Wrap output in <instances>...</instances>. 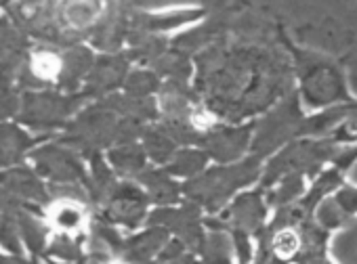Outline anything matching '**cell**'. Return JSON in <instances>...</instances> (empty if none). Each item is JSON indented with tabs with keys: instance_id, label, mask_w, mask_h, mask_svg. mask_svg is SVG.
<instances>
[{
	"instance_id": "obj_1",
	"label": "cell",
	"mask_w": 357,
	"mask_h": 264,
	"mask_svg": "<svg viewBox=\"0 0 357 264\" xmlns=\"http://www.w3.org/2000/svg\"><path fill=\"white\" fill-rule=\"evenodd\" d=\"M271 247H273V254L282 260H288L292 258L298 247H301V237L294 228H282L273 235V241H271Z\"/></svg>"
},
{
	"instance_id": "obj_2",
	"label": "cell",
	"mask_w": 357,
	"mask_h": 264,
	"mask_svg": "<svg viewBox=\"0 0 357 264\" xmlns=\"http://www.w3.org/2000/svg\"><path fill=\"white\" fill-rule=\"evenodd\" d=\"M32 72L43 80H53L61 72V59L53 53H38L32 59Z\"/></svg>"
},
{
	"instance_id": "obj_3",
	"label": "cell",
	"mask_w": 357,
	"mask_h": 264,
	"mask_svg": "<svg viewBox=\"0 0 357 264\" xmlns=\"http://www.w3.org/2000/svg\"><path fill=\"white\" fill-rule=\"evenodd\" d=\"M53 218L57 220V224H59L61 228H76V226L80 224V218H82V216H80L78 208L63 203V205H57V214H55Z\"/></svg>"
},
{
	"instance_id": "obj_4",
	"label": "cell",
	"mask_w": 357,
	"mask_h": 264,
	"mask_svg": "<svg viewBox=\"0 0 357 264\" xmlns=\"http://www.w3.org/2000/svg\"><path fill=\"white\" fill-rule=\"evenodd\" d=\"M190 122H192V126L198 128V130H208V128L217 122V118H215L208 109L196 107V109H192V114H190Z\"/></svg>"
},
{
	"instance_id": "obj_5",
	"label": "cell",
	"mask_w": 357,
	"mask_h": 264,
	"mask_svg": "<svg viewBox=\"0 0 357 264\" xmlns=\"http://www.w3.org/2000/svg\"><path fill=\"white\" fill-rule=\"evenodd\" d=\"M68 3V17L70 20H74V15L78 13H82V9L86 7V5H91V0H66Z\"/></svg>"
},
{
	"instance_id": "obj_6",
	"label": "cell",
	"mask_w": 357,
	"mask_h": 264,
	"mask_svg": "<svg viewBox=\"0 0 357 264\" xmlns=\"http://www.w3.org/2000/svg\"><path fill=\"white\" fill-rule=\"evenodd\" d=\"M116 264H122V262H116Z\"/></svg>"
}]
</instances>
